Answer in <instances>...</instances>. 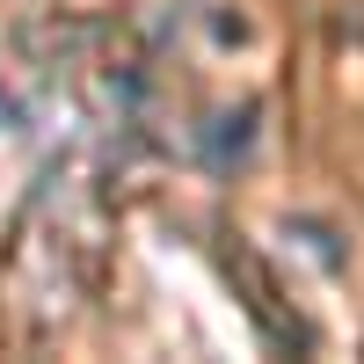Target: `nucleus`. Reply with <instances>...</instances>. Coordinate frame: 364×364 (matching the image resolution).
Instances as JSON below:
<instances>
[{"label": "nucleus", "mask_w": 364, "mask_h": 364, "mask_svg": "<svg viewBox=\"0 0 364 364\" xmlns=\"http://www.w3.org/2000/svg\"><path fill=\"white\" fill-rule=\"evenodd\" d=\"M248 139H255V109H219V117H211V139H204L211 168L240 161V154H248Z\"/></svg>", "instance_id": "nucleus-1"}]
</instances>
